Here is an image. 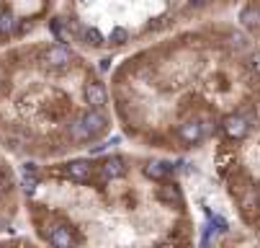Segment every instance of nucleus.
<instances>
[{
	"mask_svg": "<svg viewBox=\"0 0 260 248\" xmlns=\"http://www.w3.org/2000/svg\"><path fill=\"white\" fill-rule=\"evenodd\" d=\"M257 44L227 18H214L129 49L108 75L111 112L121 134L160 155L199 153L227 114L250 98L260 75Z\"/></svg>",
	"mask_w": 260,
	"mask_h": 248,
	"instance_id": "obj_1",
	"label": "nucleus"
},
{
	"mask_svg": "<svg viewBox=\"0 0 260 248\" xmlns=\"http://www.w3.org/2000/svg\"><path fill=\"white\" fill-rule=\"evenodd\" d=\"M173 163L160 153L114 150L23 163L26 223L36 240L80 245H185L196 217Z\"/></svg>",
	"mask_w": 260,
	"mask_h": 248,
	"instance_id": "obj_2",
	"label": "nucleus"
},
{
	"mask_svg": "<svg viewBox=\"0 0 260 248\" xmlns=\"http://www.w3.org/2000/svg\"><path fill=\"white\" fill-rule=\"evenodd\" d=\"M116 127L108 80L57 37L0 49V150L49 163L98 148Z\"/></svg>",
	"mask_w": 260,
	"mask_h": 248,
	"instance_id": "obj_3",
	"label": "nucleus"
},
{
	"mask_svg": "<svg viewBox=\"0 0 260 248\" xmlns=\"http://www.w3.org/2000/svg\"><path fill=\"white\" fill-rule=\"evenodd\" d=\"M245 0H67L49 18L54 37L90 54H119L178 29L224 18Z\"/></svg>",
	"mask_w": 260,
	"mask_h": 248,
	"instance_id": "obj_4",
	"label": "nucleus"
},
{
	"mask_svg": "<svg viewBox=\"0 0 260 248\" xmlns=\"http://www.w3.org/2000/svg\"><path fill=\"white\" fill-rule=\"evenodd\" d=\"M57 0H0V49L49 26Z\"/></svg>",
	"mask_w": 260,
	"mask_h": 248,
	"instance_id": "obj_5",
	"label": "nucleus"
},
{
	"mask_svg": "<svg viewBox=\"0 0 260 248\" xmlns=\"http://www.w3.org/2000/svg\"><path fill=\"white\" fill-rule=\"evenodd\" d=\"M23 207V191H21V176L11 160L8 153L0 150V235L13 230Z\"/></svg>",
	"mask_w": 260,
	"mask_h": 248,
	"instance_id": "obj_6",
	"label": "nucleus"
}]
</instances>
